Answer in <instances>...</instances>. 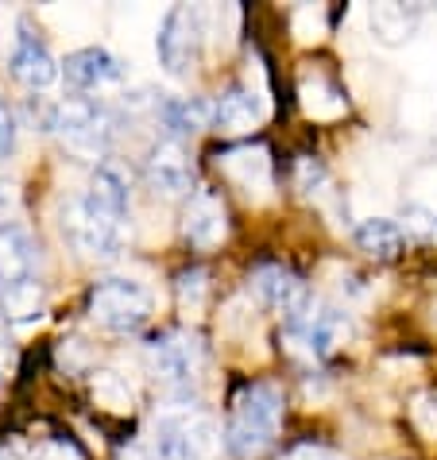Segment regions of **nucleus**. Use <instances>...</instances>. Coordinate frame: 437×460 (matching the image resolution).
<instances>
[{
    "label": "nucleus",
    "instance_id": "20",
    "mask_svg": "<svg viewBox=\"0 0 437 460\" xmlns=\"http://www.w3.org/2000/svg\"><path fill=\"white\" fill-rule=\"evenodd\" d=\"M40 310H43V290L35 279L0 287V317H8V322H31V317H40Z\"/></svg>",
    "mask_w": 437,
    "mask_h": 460
},
{
    "label": "nucleus",
    "instance_id": "11",
    "mask_svg": "<svg viewBox=\"0 0 437 460\" xmlns=\"http://www.w3.org/2000/svg\"><path fill=\"white\" fill-rule=\"evenodd\" d=\"M217 167L233 178L244 194H267L272 190V155H267L263 144L228 147L217 155Z\"/></svg>",
    "mask_w": 437,
    "mask_h": 460
},
{
    "label": "nucleus",
    "instance_id": "28",
    "mask_svg": "<svg viewBox=\"0 0 437 460\" xmlns=\"http://www.w3.org/2000/svg\"><path fill=\"white\" fill-rule=\"evenodd\" d=\"M12 206H16V194H12V186L4 182V178H0V217H4Z\"/></svg>",
    "mask_w": 437,
    "mask_h": 460
},
{
    "label": "nucleus",
    "instance_id": "22",
    "mask_svg": "<svg viewBox=\"0 0 437 460\" xmlns=\"http://www.w3.org/2000/svg\"><path fill=\"white\" fill-rule=\"evenodd\" d=\"M290 31L299 35L302 43H314L326 35V8H317V4H302V8H294V16H290Z\"/></svg>",
    "mask_w": 437,
    "mask_h": 460
},
{
    "label": "nucleus",
    "instance_id": "2",
    "mask_svg": "<svg viewBox=\"0 0 437 460\" xmlns=\"http://www.w3.org/2000/svg\"><path fill=\"white\" fill-rule=\"evenodd\" d=\"M352 337V317L341 305L314 302L306 314L282 322V344L302 360H329Z\"/></svg>",
    "mask_w": 437,
    "mask_h": 460
},
{
    "label": "nucleus",
    "instance_id": "15",
    "mask_svg": "<svg viewBox=\"0 0 437 460\" xmlns=\"http://www.w3.org/2000/svg\"><path fill=\"white\" fill-rule=\"evenodd\" d=\"M260 117H263L260 97L248 93V89H228V93L213 105V124H217V132H225V136L252 132V128L260 124Z\"/></svg>",
    "mask_w": 437,
    "mask_h": 460
},
{
    "label": "nucleus",
    "instance_id": "4",
    "mask_svg": "<svg viewBox=\"0 0 437 460\" xmlns=\"http://www.w3.org/2000/svg\"><path fill=\"white\" fill-rule=\"evenodd\" d=\"M124 225H128V217L97 206L89 194L74 198L67 213H62V233L89 260H112L124 248Z\"/></svg>",
    "mask_w": 437,
    "mask_h": 460
},
{
    "label": "nucleus",
    "instance_id": "9",
    "mask_svg": "<svg viewBox=\"0 0 437 460\" xmlns=\"http://www.w3.org/2000/svg\"><path fill=\"white\" fill-rule=\"evenodd\" d=\"M147 182L166 198H183L194 186V163L178 139H159L147 155Z\"/></svg>",
    "mask_w": 437,
    "mask_h": 460
},
{
    "label": "nucleus",
    "instance_id": "19",
    "mask_svg": "<svg viewBox=\"0 0 437 460\" xmlns=\"http://www.w3.org/2000/svg\"><path fill=\"white\" fill-rule=\"evenodd\" d=\"M159 120L166 132H171V139L194 136L198 128H205V120H210V109L190 97H166V101H159Z\"/></svg>",
    "mask_w": 437,
    "mask_h": 460
},
{
    "label": "nucleus",
    "instance_id": "21",
    "mask_svg": "<svg viewBox=\"0 0 437 460\" xmlns=\"http://www.w3.org/2000/svg\"><path fill=\"white\" fill-rule=\"evenodd\" d=\"M94 399H97V406H105V411H112V414L132 411V391H128V383L117 372H97L94 376Z\"/></svg>",
    "mask_w": 437,
    "mask_h": 460
},
{
    "label": "nucleus",
    "instance_id": "32",
    "mask_svg": "<svg viewBox=\"0 0 437 460\" xmlns=\"http://www.w3.org/2000/svg\"><path fill=\"white\" fill-rule=\"evenodd\" d=\"M0 460H20V453L16 449H0Z\"/></svg>",
    "mask_w": 437,
    "mask_h": 460
},
{
    "label": "nucleus",
    "instance_id": "12",
    "mask_svg": "<svg viewBox=\"0 0 437 460\" xmlns=\"http://www.w3.org/2000/svg\"><path fill=\"white\" fill-rule=\"evenodd\" d=\"M12 74H16V82H23L28 89H50L58 82V74L62 66L55 62V55L35 40L31 31H20V40H16V50H12Z\"/></svg>",
    "mask_w": 437,
    "mask_h": 460
},
{
    "label": "nucleus",
    "instance_id": "17",
    "mask_svg": "<svg viewBox=\"0 0 437 460\" xmlns=\"http://www.w3.org/2000/svg\"><path fill=\"white\" fill-rule=\"evenodd\" d=\"M368 20H371V35L383 47H403L418 31V12L406 4H376L368 12Z\"/></svg>",
    "mask_w": 437,
    "mask_h": 460
},
{
    "label": "nucleus",
    "instance_id": "31",
    "mask_svg": "<svg viewBox=\"0 0 437 460\" xmlns=\"http://www.w3.org/2000/svg\"><path fill=\"white\" fill-rule=\"evenodd\" d=\"M12 364V349H8V341L0 337V372H4V367Z\"/></svg>",
    "mask_w": 437,
    "mask_h": 460
},
{
    "label": "nucleus",
    "instance_id": "30",
    "mask_svg": "<svg viewBox=\"0 0 437 460\" xmlns=\"http://www.w3.org/2000/svg\"><path fill=\"white\" fill-rule=\"evenodd\" d=\"M120 460H159L156 453H147V449H139V445H132V449H124Z\"/></svg>",
    "mask_w": 437,
    "mask_h": 460
},
{
    "label": "nucleus",
    "instance_id": "10",
    "mask_svg": "<svg viewBox=\"0 0 437 460\" xmlns=\"http://www.w3.org/2000/svg\"><path fill=\"white\" fill-rule=\"evenodd\" d=\"M62 74H67V82L78 85V89H105V85L124 82L128 66L109 47H82V50H74V55H67Z\"/></svg>",
    "mask_w": 437,
    "mask_h": 460
},
{
    "label": "nucleus",
    "instance_id": "7",
    "mask_svg": "<svg viewBox=\"0 0 437 460\" xmlns=\"http://www.w3.org/2000/svg\"><path fill=\"white\" fill-rule=\"evenodd\" d=\"M147 364L166 387L174 391H190L201 376V364H205V349L194 333H159L156 341L147 344Z\"/></svg>",
    "mask_w": 437,
    "mask_h": 460
},
{
    "label": "nucleus",
    "instance_id": "16",
    "mask_svg": "<svg viewBox=\"0 0 437 460\" xmlns=\"http://www.w3.org/2000/svg\"><path fill=\"white\" fill-rule=\"evenodd\" d=\"M356 244H360V252H368L371 260H395L406 244V233L391 217H368V221L356 225Z\"/></svg>",
    "mask_w": 437,
    "mask_h": 460
},
{
    "label": "nucleus",
    "instance_id": "13",
    "mask_svg": "<svg viewBox=\"0 0 437 460\" xmlns=\"http://www.w3.org/2000/svg\"><path fill=\"white\" fill-rule=\"evenodd\" d=\"M35 271V240L20 225L0 221V287L28 283Z\"/></svg>",
    "mask_w": 437,
    "mask_h": 460
},
{
    "label": "nucleus",
    "instance_id": "1",
    "mask_svg": "<svg viewBox=\"0 0 437 460\" xmlns=\"http://www.w3.org/2000/svg\"><path fill=\"white\" fill-rule=\"evenodd\" d=\"M282 426V391L275 383H248L236 402L233 418L225 429V449L236 460H255L260 453L272 449V441L279 438Z\"/></svg>",
    "mask_w": 437,
    "mask_h": 460
},
{
    "label": "nucleus",
    "instance_id": "8",
    "mask_svg": "<svg viewBox=\"0 0 437 460\" xmlns=\"http://www.w3.org/2000/svg\"><path fill=\"white\" fill-rule=\"evenodd\" d=\"M255 290H260V298L272 305V310L282 314V322H290V317H299L310 310V290H306V283L299 275L290 271V267H279V263H267L255 271Z\"/></svg>",
    "mask_w": 437,
    "mask_h": 460
},
{
    "label": "nucleus",
    "instance_id": "6",
    "mask_svg": "<svg viewBox=\"0 0 437 460\" xmlns=\"http://www.w3.org/2000/svg\"><path fill=\"white\" fill-rule=\"evenodd\" d=\"M151 433H156L159 460H213L221 449V429L194 411H171L156 418Z\"/></svg>",
    "mask_w": 437,
    "mask_h": 460
},
{
    "label": "nucleus",
    "instance_id": "25",
    "mask_svg": "<svg viewBox=\"0 0 437 460\" xmlns=\"http://www.w3.org/2000/svg\"><path fill=\"white\" fill-rule=\"evenodd\" d=\"M415 426L422 433H430V438H437V394H422V399L415 402Z\"/></svg>",
    "mask_w": 437,
    "mask_h": 460
},
{
    "label": "nucleus",
    "instance_id": "23",
    "mask_svg": "<svg viewBox=\"0 0 437 460\" xmlns=\"http://www.w3.org/2000/svg\"><path fill=\"white\" fill-rule=\"evenodd\" d=\"M299 186H302V194H306V198H321L326 190H333L329 171L321 167L317 159H310V155H302V159H299Z\"/></svg>",
    "mask_w": 437,
    "mask_h": 460
},
{
    "label": "nucleus",
    "instance_id": "27",
    "mask_svg": "<svg viewBox=\"0 0 437 460\" xmlns=\"http://www.w3.org/2000/svg\"><path fill=\"white\" fill-rule=\"evenodd\" d=\"M287 460H344V456H337L333 449H321V445H299V449H290Z\"/></svg>",
    "mask_w": 437,
    "mask_h": 460
},
{
    "label": "nucleus",
    "instance_id": "26",
    "mask_svg": "<svg viewBox=\"0 0 437 460\" xmlns=\"http://www.w3.org/2000/svg\"><path fill=\"white\" fill-rule=\"evenodd\" d=\"M12 147H16V117H12L8 105L0 101V159H8Z\"/></svg>",
    "mask_w": 437,
    "mask_h": 460
},
{
    "label": "nucleus",
    "instance_id": "14",
    "mask_svg": "<svg viewBox=\"0 0 437 460\" xmlns=\"http://www.w3.org/2000/svg\"><path fill=\"white\" fill-rule=\"evenodd\" d=\"M183 236L190 240L194 248H213L217 240L225 236V209L217 194L210 190H198L186 206V217H183Z\"/></svg>",
    "mask_w": 437,
    "mask_h": 460
},
{
    "label": "nucleus",
    "instance_id": "24",
    "mask_svg": "<svg viewBox=\"0 0 437 460\" xmlns=\"http://www.w3.org/2000/svg\"><path fill=\"white\" fill-rule=\"evenodd\" d=\"M205 290H210V275H205V267H190V271L178 275V302L183 305H201Z\"/></svg>",
    "mask_w": 437,
    "mask_h": 460
},
{
    "label": "nucleus",
    "instance_id": "3",
    "mask_svg": "<svg viewBox=\"0 0 437 460\" xmlns=\"http://www.w3.org/2000/svg\"><path fill=\"white\" fill-rule=\"evenodd\" d=\"M151 310H156L151 290L136 279H101L89 290V317L109 333H139L151 322Z\"/></svg>",
    "mask_w": 437,
    "mask_h": 460
},
{
    "label": "nucleus",
    "instance_id": "29",
    "mask_svg": "<svg viewBox=\"0 0 437 460\" xmlns=\"http://www.w3.org/2000/svg\"><path fill=\"white\" fill-rule=\"evenodd\" d=\"M406 217H410V228H415V233H430V225H426V213H418V209H410Z\"/></svg>",
    "mask_w": 437,
    "mask_h": 460
},
{
    "label": "nucleus",
    "instance_id": "18",
    "mask_svg": "<svg viewBox=\"0 0 437 460\" xmlns=\"http://www.w3.org/2000/svg\"><path fill=\"white\" fill-rule=\"evenodd\" d=\"M302 109L314 120H333L344 112V93L333 85L326 74H306L302 78Z\"/></svg>",
    "mask_w": 437,
    "mask_h": 460
},
{
    "label": "nucleus",
    "instance_id": "5",
    "mask_svg": "<svg viewBox=\"0 0 437 460\" xmlns=\"http://www.w3.org/2000/svg\"><path fill=\"white\" fill-rule=\"evenodd\" d=\"M205 47V12L194 4H174L159 23L156 35V55L159 66L174 78H186L190 70L198 66Z\"/></svg>",
    "mask_w": 437,
    "mask_h": 460
}]
</instances>
